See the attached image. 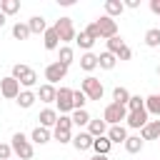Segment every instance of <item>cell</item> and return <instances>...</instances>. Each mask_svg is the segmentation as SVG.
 <instances>
[{
  "label": "cell",
  "mask_w": 160,
  "mask_h": 160,
  "mask_svg": "<svg viewBox=\"0 0 160 160\" xmlns=\"http://www.w3.org/2000/svg\"><path fill=\"white\" fill-rule=\"evenodd\" d=\"M110 148H112V142H110L105 135L92 140V150H95V155H108V152H110Z\"/></svg>",
  "instance_id": "cb8c5ba5"
},
{
  "label": "cell",
  "mask_w": 160,
  "mask_h": 160,
  "mask_svg": "<svg viewBox=\"0 0 160 160\" xmlns=\"http://www.w3.org/2000/svg\"><path fill=\"white\" fill-rule=\"evenodd\" d=\"M70 120H72V125L82 128V125H88V122H90V115H88V110H72Z\"/></svg>",
  "instance_id": "4dcf8cb0"
},
{
  "label": "cell",
  "mask_w": 160,
  "mask_h": 160,
  "mask_svg": "<svg viewBox=\"0 0 160 160\" xmlns=\"http://www.w3.org/2000/svg\"><path fill=\"white\" fill-rule=\"evenodd\" d=\"M42 42H45V50H58V45H60V38H58L55 28H48V30L42 32Z\"/></svg>",
  "instance_id": "2e32d148"
},
{
  "label": "cell",
  "mask_w": 160,
  "mask_h": 160,
  "mask_svg": "<svg viewBox=\"0 0 160 160\" xmlns=\"http://www.w3.org/2000/svg\"><path fill=\"white\" fill-rule=\"evenodd\" d=\"M35 95H38V98H40L42 102H55L58 88H55V85H48V82H45V85H40V90H38Z\"/></svg>",
  "instance_id": "e0dca14e"
},
{
  "label": "cell",
  "mask_w": 160,
  "mask_h": 160,
  "mask_svg": "<svg viewBox=\"0 0 160 160\" xmlns=\"http://www.w3.org/2000/svg\"><path fill=\"white\" fill-rule=\"evenodd\" d=\"M150 10H152L155 15H160V0H150Z\"/></svg>",
  "instance_id": "60d3db41"
},
{
  "label": "cell",
  "mask_w": 160,
  "mask_h": 160,
  "mask_svg": "<svg viewBox=\"0 0 160 160\" xmlns=\"http://www.w3.org/2000/svg\"><path fill=\"white\" fill-rule=\"evenodd\" d=\"M28 28H30V35H32V32H35V35H40V32H45V30H48V22H45V18L32 15V18L28 20Z\"/></svg>",
  "instance_id": "7402d4cb"
},
{
  "label": "cell",
  "mask_w": 160,
  "mask_h": 160,
  "mask_svg": "<svg viewBox=\"0 0 160 160\" xmlns=\"http://www.w3.org/2000/svg\"><path fill=\"white\" fill-rule=\"evenodd\" d=\"M72 55H75V52H72V48H70V45H62V48H60V58H58V62H62L65 68H70Z\"/></svg>",
  "instance_id": "e575fe53"
},
{
  "label": "cell",
  "mask_w": 160,
  "mask_h": 160,
  "mask_svg": "<svg viewBox=\"0 0 160 160\" xmlns=\"http://www.w3.org/2000/svg\"><path fill=\"white\" fill-rule=\"evenodd\" d=\"M52 138L60 145L72 142V120H70V115H58V122L52 128Z\"/></svg>",
  "instance_id": "6da1fadb"
},
{
  "label": "cell",
  "mask_w": 160,
  "mask_h": 160,
  "mask_svg": "<svg viewBox=\"0 0 160 160\" xmlns=\"http://www.w3.org/2000/svg\"><path fill=\"white\" fill-rule=\"evenodd\" d=\"M20 10V0H0V12L8 18V15H15Z\"/></svg>",
  "instance_id": "83f0119b"
},
{
  "label": "cell",
  "mask_w": 160,
  "mask_h": 160,
  "mask_svg": "<svg viewBox=\"0 0 160 160\" xmlns=\"http://www.w3.org/2000/svg\"><path fill=\"white\" fill-rule=\"evenodd\" d=\"M145 45L148 48H158L160 45V28H150L145 32Z\"/></svg>",
  "instance_id": "1f68e13d"
},
{
  "label": "cell",
  "mask_w": 160,
  "mask_h": 160,
  "mask_svg": "<svg viewBox=\"0 0 160 160\" xmlns=\"http://www.w3.org/2000/svg\"><path fill=\"white\" fill-rule=\"evenodd\" d=\"M68 75V68L62 65V62H50L48 68H45V80H48V85H55V82H60L62 78Z\"/></svg>",
  "instance_id": "9c48e42d"
},
{
  "label": "cell",
  "mask_w": 160,
  "mask_h": 160,
  "mask_svg": "<svg viewBox=\"0 0 160 160\" xmlns=\"http://www.w3.org/2000/svg\"><path fill=\"white\" fill-rule=\"evenodd\" d=\"M128 112H132V110H142L145 108V98H140V95H130V100H128Z\"/></svg>",
  "instance_id": "8d00e7d4"
},
{
  "label": "cell",
  "mask_w": 160,
  "mask_h": 160,
  "mask_svg": "<svg viewBox=\"0 0 160 160\" xmlns=\"http://www.w3.org/2000/svg\"><path fill=\"white\" fill-rule=\"evenodd\" d=\"M95 25H98L100 38H105V40H110V38H115V35H118V22H115L112 18H108V15L98 18V20H95Z\"/></svg>",
  "instance_id": "52a82bcc"
},
{
  "label": "cell",
  "mask_w": 160,
  "mask_h": 160,
  "mask_svg": "<svg viewBox=\"0 0 160 160\" xmlns=\"http://www.w3.org/2000/svg\"><path fill=\"white\" fill-rule=\"evenodd\" d=\"M75 42H78V45H80V48H82V50H88V52H90V48H92V45H95V40H92V38H90V35H88V32H85V30H82V32H78V35H75Z\"/></svg>",
  "instance_id": "d6a6232c"
},
{
  "label": "cell",
  "mask_w": 160,
  "mask_h": 160,
  "mask_svg": "<svg viewBox=\"0 0 160 160\" xmlns=\"http://www.w3.org/2000/svg\"><path fill=\"white\" fill-rule=\"evenodd\" d=\"M85 102H88L85 92L82 90H72V110H85Z\"/></svg>",
  "instance_id": "d590c367"
},
{
  "label": "cell",
  "mask_w": 160,
  "mask_h": 160,
  "mask_svg": "<svg viewBox=\"0 0 160 160\" xmlns=\"http://www.w3.org/2000/svg\"><path fill=\"white\" fill-rule=\"evenodd\" d=\"M12 78H15L22 88H32V85L38 82V72H35L30 65H22V62L12 65Z\"/></svg>",
  "instance_id": "7a4b0ae2"
},
{
  "label": "cell",
  "mask_w": 160,
  "mask_h": 160,
  "mask_svg": "<svg viewBox=\"0 0 160 160\" xmlns=\"http://www.w3.org/2000/svg\"><path fill=\"white\" fill-rule=\"evenodd\" d=\"M10 148H12V152H15L20 160H30V158H32V152H35V150H32V142H30L22 132H15V135H12Z\"/></svg>",
  "instance_id": "277c9868"
},
{
  "label": "cell",
  "mask_w": 160,
  "mask_h": 160,
  "mask_svg": "<svg viewBox=\"0 0 160 160\" xmlns=\"http://www.w3.org/2000/svg\"><path fill=\"white\" fill-rule=\"evenodd\" d=\"M88 132H90L92 138H102V135L108 132V122H105V120H92V118H90V122H88Z\"/></svg>",
  "instance_id": "d6986e66"
},
{
  "label": "cell",
  "mask_w": 160,
  "mask_h": 160,
  "mask_svg": "<svg viewBox=\"0 0 160 160\" xmlns=\"http://www.w3.org/2000/svg\"><path fill=\"white\" fill-rule=\"evenodd\" d=\"M85 32H88V35H90L92 40H100V32H98V25H95V20H92V22H90V25L85 28Z\"/></svg>",
  "instance_id": "f35d334b"
},
{
  "label": "cell",
  "mask_w": 160,
  "mask_h": 160,
  "mask_svg": "<svg viewBox=\"0 0 160 160\" xmlns=\"http://www.w3.org/2000/svg\"><path fill=\"white\" fill-rule=\"evenodd\" d=\"M122 10H125V5L120 2V0H105V15L108 18H118V15H122Z\"/></svg>",
  "instance_id": "44dd1931"
},
{
  "label": "cell",
  "mask_w": 160,
  "mask_h": 160,
  "mask_svg": "<svg viewBox=\"0 0 160 160\" xmlns=\"http://www.w3.org/2000/svg\"><path fill=\"white\" fill-rule=\"evenodd\" d=\"M130 58H132V50H130V48L125 45V48H122V50L118 52V60H130Z\"/></svg>",
  "instance_id": "ab89813d"
},
{
  "label": "cell",
  "mask_w": 160,
  "mask_h": 160,
  "mask_svg": "<svg viewBox=\"0 0 160 160\" xmlns=\"http://www.w3.org/2000/svg\"><path fill=\"white\" fill-rule=\"evenodd\" d=\"M90 160H110V158H108V155H92Z\"/></svg>",
  "instance_id": "7bdbcfd3"
},
{
  "label": "cell",
  "mask_w": 160,
  "mask_h": 160,
  "mask_svg": "<svg viewBox=\"0 0 160 160\" xmlns=\"http://www.w3.org/2000/svg\"><path fill=\"white\" fill-rule=\"evenodd\" d=\"M122 145H125V150H128V152H132V155H135V152H140V150H142V138H140V135H128V140H125Z\"/></svg>",
  "instance_id": "484cf974"
},
{
  "label": "cell",
  "mask_w": 160,
  "mask_h": 160,
  "mask_svg": "<svg viewBox=\"0 0 160 160\" xmlns=\"http://www.w3.org/2000/svg\"><path fill=\"white\" fill-rule=\"evenodd\" d=\"M145 110H148V115H150V112H152V115H160V92L145 98Z\"/></svg>",
  "instance_id": "4316f807"
},
{
  "label": "cell",
  "mask_w": 160,
  "mask_h": 160,
  "mask_svg": "<svg viewBox=\"0 0 160 160\" xmlns=\"http://www.w3.org/2000/svg\"><path fill=\"white\" fill-rule=\"evenodd\" d=\"M125 122H128V128H145L148 125V110L142 108V110H132V112H128V118H125Z\"/></svg>",
  "instance_id": "8fae6325"
},
{
  "label": "cell",
  "mask_w": 160,
  "mask_h": 160,
  "mask_svg": "<svg viewBox=\"0 0 160 160\" xmlns=\"http://www.w3.org/2000/svg\"><path fill=\"white\" fill-rule=\"evenodd\" d=\"M0 95L8 98V100H15V98L20 95V82H18L12 75L2 78V80H0Z\"/></svg>",
  "instance_id": "30bf717a"
},
{
  "label": "cell",
  "mask_w": 160,
  "mask_h": 160,
  "mask_svg": "<svg viewBox=\"0 0 160 160\" xmlns=\"http://www.w3.org/2000/svg\"><path fill=\"white\" fill-rule=\"evenodd\" d=\"M12 38H15V40H28V38H30L28 22H15V25H12Z\"/></svg>",
  "instance_id": "f1b7e54d"
},
{
  "label": "cell",
  "mask_w": 160,
  "mask_h": 160,
  "mask_svg": "<svg viewBox=\"0 0 160 160\" xmlns=\"http://www.w3.org/2000/svg\"><path fill=\"white\" fill-rule=\"evenodd\" d=\"M92 135L90 132H78L75 138H72V145H75V150H90L92 148Z\"/></svg>",
  "instance_id": "9a60e30c"
},
{
  "label": "cell",
  "mask_w": 160,
  "mask_h": 160,
  "mask_svg": "<svg viewBox=\"0 0 160 160\" xmlns=\"http://www.w3.org/2000/svg\"><path fill=\"white\" fill-rule=\"evenodd\" d=\"M55 105H58L60 115L72 112V90H70V88H60L58 95H55Z\"/></svg>",
  "instance_id": "ba28073f"
},
{
  "label": "cell",
  "mask_w": 160,
  "mask_h": 160,
  "mask_svg": "<svg viewBox=\"0 0 160 160\" xmlns=\"http://www.w3.org/2000/svg\"><path fill=\"white\" fill-rule=\"evenodd\" d=\"M55 32H58V38H60V42H70V40H75V25H72V18H60L55 25Z\"/></svg>",
  "instance_id": "8992f818"
},
{
  "label": "cell",
  "mask_w": 160,
  "mask_h": 160,
  "mask_svg": "<svg viewBox=\"0 0 160 160\" xmlns=\"http://www.w3.org/2000/svg\"><path fill=\"white\" fill-rule=\"evenodd\" d=\"M80 68H82L85 72H92V70L98 68V55H95V52H85V55L80 58Z\"/></svg>",
  "instance_id": "d4e9b609"
},
{
  "label": "cell",
  "mask_w": 160,
  "mask_h": 160,
  "mask_svg": "<svg viewBox=\"0 0 160 160\" xmlns=\"http://www.w3.org/2000/svg\"><path fill=\"white\" fill-rule=\"evenodd\" d=\"M122 48H125V40H122L120 35H115V38H110V40H108V52H112L115 58H118V52H120Z\"/></svg>",
  "instance_id": "836d02e7"
},
{
  "label": "cell",
  "mask_w": 160,
  "mask_h": 160,
  "mask_svg": "<svg viewBox=\"0 0 160 160\" xmlns=\"http://www.w3.org/2000/svg\"><path fill=\"white\" fill-rule=\"evenodd\" d=\"M15 100H18V105H20L22 110H28V108H32V105H35L38 95H35L32 90H20V95H18Z\"/></svg>",
  "instance_id": "ac0fdd59"
},
{
  "label": "cell",
  "mask_w": 160,
  "mask_h": 160,
  "mask_svg": "<svg viewBox=\"0 0 160 160\" xmlns=\"http://www.w3.org/2000/svg\"><path fill=\"white\" fill-rule=\"evenodd\" d=\"M80 90L85 92V98L88 100H102V95H105V88H102V82L98 80V78H92V75H88L82 82H80Z\"/></svg>",
  "instance_id": "3957f363"
},
{
  "label": "cell",
  "mask_w": 160,
  "mask_h": 160,
  "mask_svg": "<svg viewBox=\"0 0 160 160\" xmlns=\"http://www.w3.org/2000/svg\"><path fill=\"white\" fill-rule=\"evenodd\" d=\"M50 138H52V135H50V130L38 125V128L32 130V135H30V142H35V145H45V142H50Z\"/></svg>",
  "instance_id": "ffe728a7"
},
{
  "label": "cell",
  "mask_w": 160,
  "mask_h": 160,
  "mask_svg": "<svg viewBox=\"0 0 160 160\" xmlns=\"http://www.w3.org/2000/svg\"><path fill=\"white\" fill-rule=\"evenodd\" d=\"M158 75H160V65H158Z\"/></svg>",
  "instance_id": "f6af8a7d"
},
{
  "label": "cell",
  "mask_w": 160,
  "mask_h": 160,
  "mask_svg": "<svg viewBox=\"0 0 160 160\" xmlns=\"http://www.w3.org/2000/svg\"><path fill=\"white\" fill-rule=\"evenodd\" d=\"M140 138L142 140H158L160 138V120H148V125L140 128Z\"/></svg>",
  "instance_id": "7c38bea8"
},
{
  "label": "cell",
  "mask_w": 160,
  "mask_h": 160,
  "mask_svg": "<svg viewBox=\"0 0 160 160\" xmlns=\"http://www.w3.org/2000/svg\"><path fill=\"white\" fill-rule=\"evenodd\" d=\"M128 100H130V92H128L122 85H118V88L112 90V102H118V105H128Z\"/></svg>",
  "instance_id": "f546056e"
},
{
  "label": "cell",
  "mask_w": 160,
  "mask_h": 160,
  "mask_svg": "<svg viewBox=\"0 0 160 160\" xmlns=\"http://www.w3.org/2000/svg\"><path fill=\"white\" fill-rule=\"evenodd\" d=\"M158 140H160V138H158Z\"/></svg>",
  "instance_id": "bcb514c9"
},
{
  "label": "cell",
  "mask_w": 160,
  "mask_h": 160,
  "mask_svg": "<svg viewBox=\"0 0 160 160\" xmlns=\"http://www.w3.org/2000/svg\"><path fill=\"white\" fill-rule=\"evenodd\" d=\"M105 138H108L112 145H115V142H125V140H128V130H125V125H110Z\"/></svg>",
  "instance_id": "4fadbf2b"
},
{
  "label": "cell",
  "mask_w": 160,
  "mask_h": 160,
  "mask_svg": "<svg viewBox=\"0 0 160 160\" xmlns=\"http://www.w3.org/2000/svg\"><path fill=\"white\" fill-rule=\"evenodd\" d=\"M115 62H118V58H115L112 52H108V50L98 55V68H102V70H112Z\"/></svg>",
  "instance_id": "603a6c76"
},
{
  "label": "cell",
  "mask_w": 160,
  "mask_h": 160,
  "mask_svg": "<svg viewBox=\"0 0 160 160\" xmlns=\"http://www.w3.org/2000/svg\"><path fill=\"white\" fill-rule=\"evenodd\" d=\"M5 20H8V18H5V15H2V12H0V28H2V25H5Z\"/></svg>",
  "instance_id": "ee69618b"
},
{
  "label": "cell",
  "mask_w": 160,
  "mask_h": 160,
  "mask_svg": "<svg viewBox=\"0 0 160 160\" xmlns=\"http://www.w3.org/2000/svg\"><path fill=\"white\" fill-rule=\"evenodd\" d=\"M10 155H12V148L8 142H0V160H10Z\"/></svg>",
  "instance_id": "74e56055"
},
{
  "label": "cell",
  "mask_w": 160,
  "mask_h": 160,
  "mask_svg": "<svg viewBox=\"0 0 160 160\" xmlns=\"http://www.w3.org/2000/svg\"><path fill=\"white\" fill-rule=\"evenodd\" d=\"M122 5H125V8H132V10H135V8H140V0H128V2H122Z\"/></svg>",
  "instance_id": "b9f144b4"
},
{
  "label": "cell",
  "mask_w": 160,
  "mask_h": 160,
  "mask_svg": "<svg viewBox=\"0 0 160 160\" xmlns=\"http://www.w3.org/2000/svg\"><path fill=\"white\" fill-rule=\"evenodd\" d=\"M128 118V108L125 105H118V102H110L105 105V112H102V120L108 125H122V120Z\"/></svg>",
  "instance_id": "5b68a950"
},
{
  "label": "cell",
  "mask_w": 160,
  "mask_h": 160,
  "mask_svg": "<svg viewBox=\"0 0 160 160\" xmlns=\"http://www.w3.org/2000/svg\"><path fill=\"white\" fill-rule=\"evenodd\" d=\"M38 120H40V128H55V122H58V110L45 108V110L38 115Z\"/></svg>",
  "instance_id": "5bb4252c"
}]
</instances>
